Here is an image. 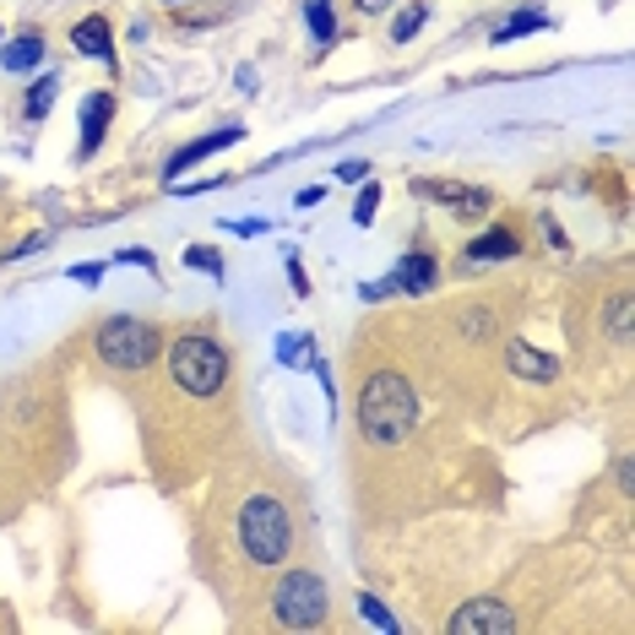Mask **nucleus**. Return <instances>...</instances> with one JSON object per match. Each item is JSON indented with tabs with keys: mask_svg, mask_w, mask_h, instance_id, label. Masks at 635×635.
Segmentation results:
<instances>
[{
	"mask_svg": "<svg viewBox=\"0 0 635 635\" xmlns=\"http://www.w3.org/2000/svg\"><path fill=\"white\" fill-rule=\"evenodd\" d=\"M375 207H381V186H375V180H364V191H359V201H353V223H359V229H370V223H375Z\"/></svg>",
	"mask_w": 635,
	"mask_h": 635,
	"instance_id": "nucleus-20",
	"label": "nucleus"
},
{
	"mask_svg": "<svg viewBox=\"0 0 635 635\" xmlns=\"http://www.w3.org/2000/svg\"><path fill=\"white\" fill-rule=\"evenodd\" d=\"M0 65H6V71H17V76H28L33 65H44V33H39V28L17 33V39L0 50Z\"/></svg>",
	"mask_w": 635,
	"mask_h": 635,
	"instance_id": "nucleus-13",
	"label": "nucleus"
},
{
	"mask_svg": "<svg viewBox=\"0 0 635 635\" xmlns=\"http://www.w3.org/2000/svg\"><path fill=\"white\" fill-rule=\"evenodd\" d=\"M120 261H130V266H147V272L158 266V261H152V251H120Z\"/></svg>",
	"mask_w": 635,
	"mask_h": 635,
	"instance_id": "nucleus-28",
	"label": "nucleus"
},
{
	"mask_svg": "<svg viewBox=\"0 0 635 635\" xmlns=\"http://www.w3.org/2000/svg\"><path fill=\"white\" fill-rule=\"evenodd\" d=\"M337 174H342V180H370V163H364V158H353V163H342Z\"/></svg>",
	"mask_w": 635,
	"mask_h": 635,
	"instance_id": "nucleus-26",
	"label": "nucleus"
},
{
	"mask_svg": "<svg viewBox=\"0 0 635 635\" xmlns=\"http://www.w3.org/2000/svg\"><path fill=\"white\" fill-rule=\"evenodd\" d=\"M435 277H441L435 255L419 245V251H408L402 261H396V272H391V277H381V283H364L359 294H364V299H391V294H430V288H435Z\"/></svg>",
	"mask_w": 635,
	"mask_h": 635,
	"instance_id": "nucleus-6",
	"label": "nucleus"
},
{
	"mask_svg": "<svg viewBox=\"0 0 635 635\" xmlns=\"http://www.w3.org/2000/svg\"><path fill=\"white\" fill-rule=\"evenodd\" d=\"M516 251H521V240H516L510 229H489V234L467 240V261H473V266H489V261H510Z\"/></svg>",
	"mask_w": 635,
	"mask_h": 635,
	"instance_id": "nucleus-14",
	"label": "nucleus"
},
{
	"mask_svg": "<svg viewBox=\"0 0 635 635\" xmlns=\"http://www.w3.org/2000/svg\"><path fill=\"white\" fill-rule=\"evenodd\" d=\"M115 120V93H87L82 98V141H76V158H93L104 147V130Z\"/></svg>",
	"mask_w": 635,
	"mask_h": 635,
	"instance_id": "nucleus-10",
	"label": "nucleus"
},
{
	"mask_svg": "<svg viewBox=\"0 0 635 635\" xmlns=\"http://www.w3.org/2000/svg\"><path fill=\"white\" fill-rule=\"evenodd\" d=\"M506 364H510V375L527 381V385H554L560 381V359L543 353V348H532L527 337H510L506 342Z\"/></svg>",
	"mask_w": 635,
	"mask_h": 635,
	"instance_id": "nucleus-9",
	"label": "nucleus"
},
{
	"mask_svg": "<svg viewBox=\"0 0 635 635\" xmlns=\"http://www.w3.org/2000/svg\"><path fill=\"white\" fill-rule=\"evenodd\" d=\"M359 608H364V620H375L381 631H396V620L385 614V603H375V597H359Z\"/></svg>",
	"mask_w": 635,
	"mask_h": 635,
	"instance_id": "nucleus-23",
	"label": "nucleus"
},
{
	"mask_svg": "<svg viewBox=\"0 0 635 635\" xmlns=\"http://www.w3.org/2000/svg\"><path fill=\"white\" fill-rule=\"evenodd\" d=\"M408 191L419 195V201L451 207V212H489L495 207V195L484 191V186H462V180H424V174H413Z\"/></svg>",
	"mask_w": 635,
	"mask_h": 635,
	"instance_id": "nucleus-8",
	"label": "nucleus"
},
{
	"mask_svg": "<svg viewBox=\"0 0 635 635\" xmlns=\"http://www.w3.org/2000/svg\"><path fill=\"white\" fill-rule=\"evenodd\" d=\"M186 266H201V272L223 277V261H218V251H207V245H191V251H186Z\"/></svg>",
	"mask_w": 635,
	"mask_h": 635,
	"instance_id": "nucleus-21",
	"label": "nucleus"
},
{
	"mask_svg": "<svg viewBox=\"0 0 635 635\" xmlns=\"http://www.w3.org/2000/svg\"><path fill=\"white\" fill-rule=\"evenodd\" d=\"M538 28H549V17L543 11H516L500 22V33H495V44H510V39H527V33H538Z\"/></svg>",
	"mask_w": 635,
	"mask_h": 635,
	"instance_id": "nucleus-16",
	"label": "nucleus"
},
{
	"mask_svg": "<svg viewBox=\"0 0 635 635\" xmlns=\"http://www.w3.org/2000/svg\"><path fill=\"white\" fill-rule=\"evenodd\" d=\"M71 50L115 65V33H109V17H82V22L71 28Z\"/></svg>",
	"mask_w": 635,
	"mask_h": 635,
	"instance_id": "nucleus-12",
	"label": "nucleus"
},
{
	"mask_svg": "<svg viewBox=\"0 0 635 635\" xmlns=\"http://www.w3.org/2000/svg\"><path fill=\"white\" fill-rule=\"evenodd\" d=\"M445 631L451 635H510L516 631V614H510V603H500V597H467L445 620Z\"/></svg>",
	"mask_w": 635,
	"mask_h": 635,
	"instance_id": "nucleus-7",
	"label": "nucleus"
},
{
	"mask_svg": "<svg viewBox=\"0 0 635 635\" xmlns=\"http://www.w3.org/2000/svg\"><path fill=\"white\" fill-rule=\"evenodd\" d=\"M93 348H98V359H104L109 370L136 375V370H152V364H158V353H163V331H158L152 320H141V316H109V320H98Z\"/></svg>",
	"mask_w": 635,
	"mask_h": 635,
	"instance_id": "nucleus-4",
	"label": "nucleus"
},
{
	"mask_svg": "<svg viewBox=\"0 0 635 635\" xmlns=\"http://www.w3.org/2000/svg\"><path fill=\"white\" fill-rule=\"evenodd\" d=\"M631 316H635L631 294H620V299L608 305V337H614V342H631Z\"/></svg>",
	"mask_w": 635,
	"mask_h": 635,
	"instance_id": "nucleus-18",
	"label": "nucleus"
},
{
	"mask_svg": "<svg viewBox=\"0 0 635 635\" xmlns=\"http://www.w3.org/2000/svg\"><path fill=\"white\" fill-rule=\"evenodd\" d=\"M283 359H288V364H294V359H310V342H305V337H288V342H283Z\"/></svg>",
	"mask_w": 635,
	"mask_h": 635,
	"instance_id": "nucleus-25",
	"label": "nucleus"
},
{
	"mask_svg": "<svg viewBox=\"0 0 635 635\" xmlns=\"http://www.w3.org/2000/svg\"><path fill=\"white\" fill-rule=\"evenodd\" d=\"M424 17H430V6H424V0H419V6H408V11L391 22V39H396V44H408V39L424 28Z\"/></svg>",
	"mask_w": 635,
	"mask_h": 635,
	"instance_id": "nucleus-19",
	"label": "nucleus"
},
{
	"mask_svg": "<svg viewBox=\"0 0 635 635\" xmlns=\"http://www.w3.org/2000/svg\"><path fill=\"white\" fill-rule=\"evenodd\" d=\"M305 17H310V33H316V44H331V39H337V17H331V0H310V6H305Z\"/></svg>",
	"mask_w": 635,
	"mask_h": 635,
	"instance_id": "nucleus-17",
	"label": "nucleus"
},
{
	"mask_svg": "<svg viewBox=\"0 0 635 635\" xmlns=\"http://www.w3.org/2000/svg\"><path fill=\"white\" fill-rule=\"evenodd\" d=\"M245 130L240 126H229V130H212V136H201V141H191V147H180L169 163H163V180H180L191 163H201V158H212V152H223V147H234Z\"/></svg>",
	"mask_w": 635,
	"mask_h": 635,
	"instance_id": "nucleus-11",
	"label": "nucleus"
},
{
	"mask_svg": "<svg viewBox=\"0 0 635 635\" xmlns=\"http://www.w3.org/2000/svg\"><path fill=\"white\" fill-rule=\"evenodd\" d=\"M385 6H396V0H359V11H364V17H375V11H385Z\"/></svg>",
	"mask_w": 635,
	"mask_h": 635,
	"instance_id": "nucleus-29",
	"label": "nucleus"
},
{
	"mask_svg": "<svg viewBox=\"0 0 635 635\" xmlns=\"http://www.w3.org/2000/svg\"><path fill=\"white\" fill-rule=\"evenodd\" d=\"M359 430L375 445H402L419 430V391L396 370H375L359 391Z\"/></svg>",
	"mask_w": 635,
	"mask_h": 635,
	"instance_id": "nucleus-1",
	"label": "nucleus"
},
{
	"mask_svg": "<svg viewBox=\"0 0 635 635\" xmlns=\"http://www.w3.org/2000/svg\"><path fill=\"white\" fill-rule=\"evenodd\" d=\"M288 283H294V294H310V277H305L299 255H288Z\"/></svg>",
	"mask_w": 635,
	"mask_h": 635,
	"instance_id": "nucleus-24",
	"label": "nucleus"
},
{
	"mask_svg": "<svg viewBox=\"0 0 635 635\" xmlns=\"http://www.w3.org/2000/svg\"><path fill=\"white\" fill-rule=\"evenodd\" d=\"M462 331H467V337H489V331H495V316H489V310H467V316H462Z\"/></svg>",
	"mask_w": 635,
	"mask_h": 635,
	"instance_id": "nucleus-22",
	"label": "nucleus"
},
{
	"mask_svg": "<svg viewBox=\"0 0 635 635\" xmlns=\"http://www.w3.org/2000/svg\"><path fill=\"white\" fill-rule=\"evenodd\" d=\"M71 277H76V283H87V288H93V283H98V277H104V266H71Z\"/></svg>",
	"mask_w": 635,
	"mask_h": 635,
	"instance_id": "nucleus-27",
	"label": "nucleus"
},
{
	"mask_svg": "<svg viewBox=\"0 0 635 635\" xmlns=\"http://www.w3.org/2000/svg\"><path fill=\"white\" fill-rule=\"evenodd\" d=\"M272 620L283 631H316L326 620V581L316 571H283L272 586Z\"/></svg>",
	"mask_w": 635,
	"mask_h": 635,
	"instance_id": "nucleus-5",
	"label": "nucleus"
},
{
	"mask_svg": "<svg viewBox=\"0 0 635 635\" xmlns=\"http://www.w3.org/2000/svg\"><path fill=\"white\" fill-rule=\"evenodd\" d=\"M169 381L180 385L186 396H201V402L223 396L229 391V348L207 326L180 331L174 348H169Z\"/></svg>",
	"mask_w": 635,
	"mask_h": 635,
	"instance_id": "nucleus-2",
	"label": "nucleus"
},
{
	"mask_svg": "<svg viewBox=\"0 0 635 635\" xmlns=\"http://www.w3.org/2000/svg\"><path fill=\"white\" fill-rule=\"evenodd\" d=\"M234 532H240V549L251 565H283L288 549H294V521H288V506L277 495H251L240 516H234Z\"/></svg>",
	"mask_w": 635,
	"mask_h": 635,
	"instance_id": "nucleus-3",
	"label": "nucleus"
},
{
	"mask_svg": "<svg viewBox=\"0 0 635 635\" xmlns=\"http://www.w3.org/2000/svg\"><path fill=\"white\" fill-rule=\"evenodd\" d=\"M55 93H61V76H39V87H28V98H22V120H50V109H55Z\"/></svg>",
	"mask_w": 635,
	"mask_h": 635,
	"instance_id": "nucleus-15",
	"label": "nucleus"
}]
</instances>
